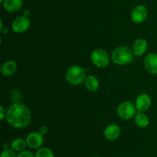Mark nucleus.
I'll return each mask as SVG.
<instances>
[{"label":"nucleus","mask_w":157,"mask_h":157,"mask_svg":"<svg viewBox=\"0 0 157 157\" xmlns=\"http://www.w3.org/2000/svg\"><path fill=\"white\" fill-rule=\"evenodd\" d=\"M6 121L15 129H22L30 123L32 114L29 108L21 103L11 105L6 111Z\"/></svg>","instance_id":"f257e3e1"},{"label":"nucleus","mask_w":157,"mask_h":157,"mask_svg":"<svg viewBox=\"0 0 157 157\" xmlns=\"http://www.w3.org/2000/svg\"><path fill=\"white\" fill-rule=\"evenodd\" d=\"M133 53L132 49L127 46H119L113 49L111 54V59L115 64L124 66L133 62Z\"/></svg>","instance_id":"f03ea898"},{"label":"nucleus","mask_w":157,"mask_h":157,"mask_svg":"<svg viewBox=\"0 0 157 157\" xmlns=\"http://www.w3.org/2000/svg\"><path fill=\"white\" fill-rule=\"evenodd\" d=\"M86 77L85 69L79 66H71L65 73L66 80L74 86H78L84 83Z\"/></svg>","instance_id":"7ed1b4c3"},{"label":"nucleus","mask_w":157,"mask_h":157,"mask_svg":"<svg viewBox=\"0 0 157 157\" xmlns=\"http://www.w3.org/2000/svg\"><path fill=\"white\" fill-rule=\"evenodd\" d=\"M91 61L98 68H106L110 63V56L106 51L102 49H96L91 53Z\"/></svg>","instance_id":"20e7f679"},{"label":"nucleus","mask_w":157,"mask_h":157,"mask_svg":"<svg viewBox=\"0 0 157 157\" xmlns=\"http://www.w3.org/2000/svg\"><path fill=\"white\" fill-rule=\"evenodd\" d=\"M136 110V106L131 102H123L118 106L117 114L123 119H130L134 116Z\"/></svg>","instance_id":"39448f33"},{"label":"nucleus","mask_w":157,"mask_h":157,"mask_svg":"<svg viewBox=\"0 0 157 157\" xmlns=\"http://www.w3.org/2000/svg\"><path fill=\"white\" fill-rule=\"evenodd\" d=\"M31 26L30 19L26 15L17 17L12 22V30L16 33H23L29 29Z\"/></svg>","instance_id":"423d86ee"},{"label":"nucleus","mask_w":157,"mask_h":157,"mask_svg":"<svg viewBox=\"0 0 157 157\" xmlns=\"http://www.w3.org/2000/svg\"><path fill=\"white\" fill-rule=\"evenodd\" d=\"M148 16V9L144 5H138L135 6L131 12L132 21L136 24L142 23L147 19Z\"/></svg>","instance_id":"0eeeda50"},{"label":"nucleus","mask_w":157,"mask_h":157,"mask_svg":"<svg viewBox=\"0 0 157 157\" xmlns=\"http://www.w3.org/2000/svg\"><path fill=\"white\" fill-rule=\"evenodd\" d=\"M25 140L27 146L33 149H38L44 143V137L39 132H31L27 135Z\"/></svg>","instance_id":"6e6552de"},{"label":"nucleus","mask_w":157,"mask_h":157,"mask_svg":"<svg viewBox=\"0 0 157 157\" xmlns=\"http://www.w3.org/2000/svg\"><path fill=\"white\" fill-rule=\"evenodd\" d=\"M152 103L151 97L147 93H142L138 95L135 101V106L140 112L148 110Z\"/></svg>","instance_id":"1a4fd4ad"},{"label":"nucleus","mask_w":157,"mask_h":157,"mask_svg":"<svg viewBox=\"0 0 157 157\" xmlns=\"http://www.w3.org/2000/svg\"><path fill=\"white\" fill-rule=\"evenodd\" d=\"M144 67L150 74L157 75V54L150 53L144 59Z\"/></svg>","instance_id":"9d476101"},{"label":"nucleus","mask_w":157,"mask_h":157,"mask_svg":"<svg viewBox=\"0 0 157 157\" xmlns=\"http://www.w3.org/2000/svg\"><path fill=\"white\" fill-rule=\"evenodd\" d=\"M121 128L117 124H110L107 126L104 132V137L109 141H114L121 135Z\"/></svg>","instance_id":"9b49d317"},{"label":"nucleus","mask_w":157,"mask_h":157,"mask_svg":"<svg viewBox=\"0 0 157 157\" xmlns=\"http://www.w3.org/2000/svg\"><path fill=\"white\" fill-rule=\"evenodd\" d=\"M148 49V43L144 38H139L136 40L133 45L132 51L135 56L140 57L144 55Z\"/></svg>","instance_id":"f8f14e48"},{"label":"nucleus","mask_w":157,"mask_h":157,"mask_svg":"<svg viewBox=\"0 0 157 157\" xmlns=\"http://www.w3.org/2000/svg\"><path fill=\"white\" fill-rule=\"evenodd\" d=\"M3 8L8 12H16L23 6V0H5Z\"/></svg>","instance_id":"ddd939ff"},{"label":"nucleus","mask_w":157,"mask_h":157,"mask_svg":"<svg viewBox=\"0 0 157 157\" xmlns=\"http://www.w3.org/2000/svg\"><path fill=\"white\" fill-rule=\"evenodd\" d=\"M18 69L17 63L13 60H9L2 66L1 72L4 76H11L15 73Z\"/></svg>","instance_id":"4468645a"},{"label":"nucleus","mask_w":157,"mask_h":157,"mask_svg":"<svg viewBox=\"0 0 157 157\" xmlns=\"http://www.w3.org/2000/svg\"><path fill=\"white\" fill-rule=\"evenodd\" d=\"M86 89L90 92H96L99 88V80L94 75H87L84 81Z\"/></svg>","instance_id":"2eb2a0df"},{"label":"nucleus","mask_w":157,"mask_h":157,"mask_svg":"<svg viewBox=\"0 0 157 157\" xmlns=\"http://www.w3.org/2000/svg\"><path fill=\"white\" fill-rule=\"evenodd\" d=\"M27 146L26 140L22 138H16L12 141L10 144V148L13 149L15 152H21L25 150V147Z\"/></svg>","instance_id":"dca6fc26"},{"label":"nucleus","mask_w":157,"mask_h":157,"mask_svg":"<svg viewBox=\"0 0 157 157\" xmlns=\"http://www.w3.org/2000/svg\"><path fill=\"white\" fill-rule=\"evenodd\" d=\"M135 123L140 128H146L150 123V119L146 114L139 112L135 115Z\"/></svg>","instance_id":"f3484780"},{"label":"nucleus","mask_w":157,"mask_h":157,"mask_svg":"<svg viewBox=\"0 0 157 157\" xmlns=\"http://www.w3.org/2000/svg\"><path fill=\"white\" fill-rule=\"evenodd\" d=\"M35 157H55V153L48 147H41L35 152Z\"/></svg>","instance_id":"a211bd4d"},{"label":"nucleus","mask_w":157,"mask_h":157,"mask_svg":"<svg viewBox=\"0 0 157 157\" xmlns=\"http://www.w3.org/2000/svg\"><path fill=\"white\" fill-rule=\"evenodd\" d=\"M11 99H12L15 103H19V101L21 99V91L18 89H12V92H11Z\"/></svg>","instance_id":"6ab92c4d"},{"label":"nucleus","mask_w":157,"mask_h":157,"mask_svg":"<svg viewBox=\"0 0 157 157\" xmlns=\"http://www.w3.org/2000/svg\"><path fill=\"white\" fill-rule=\"evenodd\" d=\"M0 157H17V155L13 149L8 148L6 149H3Z\"/></svg>","instance_id":"aec40b11"},{"label":"nucleus","mask_w":157,"mask_h":157,"mask_svg":"<svg viewBox=\"0 0 157 157\" xmlns=\"http://www.w3.org/2000/svg\"><path fill=\"white\" fill-rule=\"evenodd\" d=\"M17 157H35V155H34L31 151L24 150L18 152V154L17 155Z\"/></svg>","instance_id":"412c9836"},{"label":"nucleus","mask_w":157,"mask_h":157,"mask_svg":"<svg viewBox=\"0 0 157 157\" xmlns=\"http://www.w3.org/2000/svg\"><path fill=\"white\" fill-rule=\"evenodd\" d=\"M6 112L5 111L4 108H3L2 106H1V107H0V120L2 121V120L4 119V118H6Z\"/></svg>","instance_id":"4be33fe9"},{"label":"nucleus","mask_w":157,"mask_h":157,"mask_svg":"<svg viewBox=\"0 0 157 157\" xmlns=\"http://www.w3.org/2000/svg\"><path fill=\"white\" fill-rule=\"evenodd\" d=\"M48 132V128L46 127V126H42V127L40 128L39 132L42 135H45V134H47Z\"/></svg>","instance_id":"5701e85b"},{"label":"nucleus","mask_w":157,"mask_h":157,"mask_svg":"<svg viewBox=\"0 0 157 157\" xmlns=\"http://www.w3.org/2000/svg\"><path fill=\"white\" fill-rule=\"evenodd\" d=\"M2 147H3V149H8V145H7V144H6V143H5V144H3Z\"/></svg>","instance_id":"b1692460"},{"label":"nucleus","mask_w":157,"mask_h":157,"mask_svg":"<svg viewBox=\"0 0 157 157\" xmlns=\"http://www.w3.org/2000/svg\"><path fill=\"white\" fill-rule=\"evenodd\" d=\"M4 1H5V0H0V3H1V4L2 5L3 2H4Z\"/></svg>","instance_id":"393cba45"},{"label":"nucleus","mask_w":157,"mask_h":157,"mask_svg":"<svg viewBox=\"0 0 157 157\" xmlns=\"http://www.w3.org/2000/svg\"><path fill=\"white\" fill-rule=\"evenodd\" d=\"M92 157H102V156H99V155H95V156H92Z\"/></svg>","instance_id":"a878e982"}]
</instances>
